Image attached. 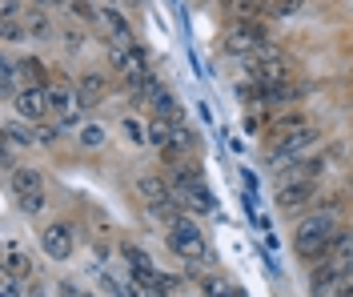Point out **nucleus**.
Returning a JSON list of instances; mask_svg holds the SVG:
<instances>
[{"instance_id":"obj_1","label":"nucleus","mask_w":353,"mask_h":297,"mask_svg":"<svg viewBox=\"0 0 353 297\" xmlns=\"http://www.w3.org/2000/svg\"><path fill=\"white\" fill-rule=\"evenodd\" d=\"M337 213H325V209H317V213H309L301 225L293 229V253L301 257V261H321V253L325 245L333 241V233H337Z\"/></svg>"},{"instance_id":"obj_26","label":"nucleus","mask_w":353,"mask_h":297,"mask_svg":"<svg viewBox=\"0 0 353 297\" xmlns=\"http://www.w3.org/2000/svg\"><path fill=\"white\" fill-rule=\"evenodd\" d=\"M24 37V24H17V21H4V41L12 45V41H21Z\"/></svg>"},{"instance_id":"obj_7","label":"nucleus","mask_w":353,"mask_h":297,"mask_svg":"<svg viewBox=\"0 0 353 297\" xmlns=\"http://www.w3.org/2000/svg\"><path fill=\"white\" fill-rule=\"evenodd\" d=\"M41 249L44 257H52V261H68L72 253H77V233L68 221H52V225L41 229Z\"/></svg>"},{"instance_id":"obj_25","label":"nucleus","mask_w":353,"mask_h":297,"mask_svg":"<svg viewBox=\"0 0 353 297\" xmlns=\"http://www.w3.org/2000/svg\"><path fill=\"white\" fill-rule=\"evenodd\" d=\"M125 133H129L132 145H145V141H149V133H141V121H132V116L125 121Z\"/></svg>"},{"instance_id":"obj_12","label":"nucleus","mask_w":353,"mask_h":297,"mask_svg":"<svg viewBox=\"0 0 353 297\" xmlns=\"http://www.w3.org/2000/svg\"><path fill=\"white\" fill-rule=\"evenodd\" d=\"M125 265H129V274H132V285L141 289L149 277L157 274V265H153V257L141 249V245H125Z\"/></svg>"},{"instance_id":"obj_27","label":"nucleus","mask_w":353,"mask_h":297,"mask_svg":"<svg viewBox=\"0 0 353 297\" xmlns=\"http://www.w3.org/2000/svg\"><path fill=\"white\" fill-rule=\"evenodd\" d=\"M37 129H41V141H44V145H52V141H57L61 133H65L61 125H57V129H52V125H37Z\"/></svg>"},{"instance_id":"obj_3","label":"nucleus","mask_w":353,"mask_h":297,"mask_svg":"<svg viewBox=\"0 0 353 297\" xmlns=\"http://www.w3.org/2000/svg\"><path fill=\"white\" fill-rule=\"evenodd\" d=\"M8 185H12V197H17L21 213H28V217H37V213L44 209V201H48L41 169H28V165H21L17 173H8Z\"/></svg>"},{"instance_id":"obj_2","label":"nucleus","mask_w":353,"mask_h":297,"mask_svg":"<svg viewBox=\"0 0 353 297\" xmlns=\"http://www.w3.org/2000/svg\"><path fill=\"white\" fill-rule=\"evenodd\" d=\"M169 249L189 261V265H213V249H209V237L201 233V225L193 217H176L169 221Z\"/></svg>"},{"instance_id":"obj_32","label":"nucleus","mask_w":353,"mask_h":297,"mask_svg":"<svg viewBox=\"0 0 353 297\" xmlns=\"http://www.w3.org/2000/svg\"><path fill=\"white\" fill-rule=\"evenodd\" d=\"M345 201H353V177H350V185H345Z\"/></svg>"},{"instance_id":"obj_18","label":"nucleus","mask_w":353,"mask_h":297,"mask_svg":"<svg viewBox=\"0 0 353 297\" xmlns=\"http://www.w3.org/2000/svg\"><path fill=\"white\" fill-rule=\"evenodd\" d=\"M21 72H24V85H41V89H48L44 61H37V57H24V61H21Z\"/></svg>"},{"instance_id":"obj_15","label":"nucleus","mask_w":353,"mask_h":297,"mask_svg":"<svg viewBox=\"0 0 353 297\" xmlns=\"http://www.w3.org/2000/svg\"><path fill=\"white\" fill-rule=\"evenodd\" d=\"M4 253H8V257H4V277H17V281H21V277H32V257H28L17 241H8Z\"/></svg>"},{"instance_id":"obj_10","label":"nucleus","mask_w":353,"mask_h":297,"mask_svg":"<svg viewBox=\"0 0 353 297\" xmlns=\"http://www.w3.org/2000/svg\"><path fill=\"white\" fill-rule=\"evenodd\" d=\"M12 105H17V116H24V121H44V113H52L48 109V89H41V85H24L17 96H12Z\"/></svg>"},{"instance_id":"obj_4","label":"nucleus","mask_w":353,"mask_h":297,"mask_svg":"<svg viewBox=\"0 0 353 297\" xmlns=\"http://www.w3.org/2000/svg\"><path fill=\"white\" fill-rule=\"evenodd\" d=\"M321 137L313 125H305V129H293V133H285V137H273L269 141V153H265V161H269V169L277 173L281 165H289L293 157H301V153H309V145Z\"/></svg>"},{"instance_id":"obj_28","label":"nucleus","mask_w":353,"mask_h":297,"mask_svg":"<svg viewBox=\"0 0 353 297\" xmlns=\"http://www.w3.org/2000/svg\"><path fill=\"white\" fill-rule=\"evenodd\" d=\"M21 17V0H4V21H17Z\"/></svg>"},{"instance_id":"obj_16","label":"nucleus","mask_w":353,"mask_h":297,"mask_svg":"<svg viewBox=\"0 0 353 297\" xmlns=\"http://www.w3.org/2000/svg\"><path fill=\"white\" fill-rule=\"evenodd\" d=\"M269 4H273V0H225V8H229L237 21H261L265 12H269Z\"/></svg>"},{"instance_id":"obj_29","label":"nucleus","mask_w":353,"mask_h":297,"mask_svg":"<svg viewBox=\"0 0 353 297\" xmlns=\"http://www.w3.org/2000/svg\"><path fill=\"white\" fill-rule=\"evenodd\" d=\"M0 297H21V285H17V277H8V281H4V294Z\"/></svg>"},{"instance_id":"obj_6","label":"nucleus","mask_w":353,"mask_h":297,"mask_svg":"<svg viewBox=\"0 0 353 297\" xmlns=\"http://www.w3.org/2000/svg\"><path fill=\"white\" fill-rule=\"evenodd\" d=\"M325 169H330V157L325 153H301V157H293L289 165L277 169V185H293V181H321L325 177Z\"/></svg>"},{"instance_id":"obj_19","label":"nucleus","mask_w":353,"mask_h":297,"mask_svg":"<svg viewBox=\"0 0 353 297\" xmlns=\"http://www.w3.org/2000/svg\"><path fill=\"white\" fill-rule=\"evenodd\" d=\"M105 24H109V32L117 37V41H125V45H132V28H129V21L117 12V8H105Z\"/></svg>"},{"instance_id":"obj_9","label":"nucleus","mask_w":353,"mask_h":297,"mask_svg":"<svg viewBox=\"0 0 353 297\" xmlns=\"http://www.w3.org/2000/svg\"><path fill=\"white\" fill-rule=\"evenodd\" d=\"M48 109L61 116V129H81L77 121H81V109L85 105H81V96L68 89L65 81L61 85H48Z\"/></svg>"},{"instance_id":"obj_22","label":"nucleus","mask_w":353,"mask_h":297,"mask_svg":"<svg viewBox=\"0 0 353 297\" xmlns=\"http://www.w3.org/2000/svg\"><path fill=\"white\" fill-rule=\"evenodd\" d=\"M265 125H269V113L265 109H253V113H245V121H241V129L253 137V133H261Z\"/></svg>"},{"instance_id":"obj_23","label":"nucleus","mask_w":353,"mask_h":297,"mask_svg":"<svg viewBox=\"0 0 353 297\" xmlns=\"http://www.w3.org/2000/svg\"><path fill=\"white\" fill-rule=\"evenodd\" d=\"M301 8H305V0H273V4H269L273 17H293V12H301Z\"/></svg>"},{"instance_id":"obj_24","label":"nucleus","mask_w":353,"mask_h":297,"mask_svg":"<svg viewBox=\"0 0 353 297\" xmlns=\"http://www.w3.org/2000/svg\"><path fill=\"white\" fill-rule=\"evenodd\" d=\"M201 285H205V297H233V294H229V285L217 281V277H205Z\"/></svg>"},{"instance_id":"obj_14","label":"nucleus","mask_w":353,"mask_h":297,"mask_svg":"<svg viewBox=\"0 0 353 297\" xmlns=\"http://www.w3.org/2000/svg\"><path fill=\"white\" fill-rule=\"evenodd\" d=\"M105 92H109V85H105V76H97V72H85L81 81H77V96H81V105H101L105 101Z\"/></svg>"},{"instance_id":"obj_13","label":"nucleus","mask_w":353,"mask_h":297,"mask_svg":"<svg viewBox=\"0 0 353 297\" xmlns=\"http://www.w3.org/2000/svg\"><path fill=\"white\" fill-rule=\"evenodd\" d=\"M4 141H8V145H12V149H32V145H37V141H41V129H28V121H17V116H12V121H4Z\"/></svg>"},{"instance_id":"obj_31","label":"nucleus","mask_w":353,"mask_h":297,"mask_svg":"<svg viewBox=\"0 0 353 297\" xmlns=\"http://www.w3.org/2000/svg\"><path fill=\"white\" fill-rule=\"evenodd\" d=\"M57 297H85V294H77L72 285H61V294H57Z\"/></svg>"},{"instance_id":"obj_21","label":"nucleus","mask_w":353,"mask_h":297,"mask_svg":"<svg viewBox=\"0 0 353 297\" xmlns=\"http://www.w3.org/2000/svg\"><path fill=\"white\" fill-rule=\"evenodd\" d=\"M309 121L301 113H289V116H281V121H273V133H269V141L273 137H285V133H293V129H305Z\"/></svg>"},{"instance_id":"obj_30","label":"nucleus","mask_w":353,"mask_h":297,"mask_svg":"<svg viewBox=\"0 0 353 297\" xmlns=\"http://www.w3.org/2000/svg\"><path fill=\"white\" fill-rule=\"evenodd\" d=\"M28 4H37V8H57V4H65V0H28Z\"/></svg>"},{"instance_id":"obj_11","label":"nucleus","mask_w":353,"mask_h":297,"mask_svg":"<svg viewBox=\"0 0 353 297\" xmlns=\"http://www.w3.org/2000/svg\"><path fill=\"white\" fill-rule=\"evenodd\" d=\"M317 201V181H293V185H277V209L297 213Z\"/></svg>"},{"instance_id":"obj_8","label":"nucleus","mask_w":353,"mask_h":297,"mask_svg":"<svg viewBox=\"0 0 353 297\" xmlns=\"http://www.w3.org/2000/svg\"><path fill=\"white\" fill-rule=\"evenodd\" d=\"M341 277H345V261H341V257L313 261V274H309V297H333V289L341 285Z\"/></svg>"},{"instance_id":"obj_17","label":"nucleus","mask_w":353,"mask_h":297,"mask_svg":"<svg viewBox=\"0 0 353 297\" xmlns=\"http://www.w3.org/2000/svg\"><path fill=\"white\" fill-rule=\"evenodd\" d=\"M21 24H24V32H28V37H41V41H48V37H52V21L44 17L37 4H32V8H24V21Z\"/></svg>"},{"instance_id":"obj_20","label":"nucleus","mask_w":353,"mask_h":297,"mask_svg":"<svg viewBox=\"0 0 353 297\" xmlns=\"http://www.w3.org/2000/svg\"><path fill=\"white\" fill-rule=\"evenodd\" d=\"M77 137H81V145H85V149H101V145H105V125H97V121H85Z\"/></svg>"},{"instance_id":"obj_5","label":"nucleus","mask_w":353,"mask_h":297,"mask_svg":"<svg viewBox=\"0 0 353 297\" xmlns=\"http://www.w3.org/2000/svg\"><path fill=\"white\" fill-rule=\"evenodd\" d=\"M225 48L229 52H241V57H253V52L269 48V28H265V21H237V28L225 37Z\"/></svg>"}]
</instances>
